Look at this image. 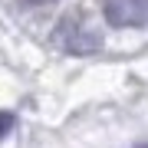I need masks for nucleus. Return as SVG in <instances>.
Segmentation results:
<instances>
[{"label": "nucleus", "mask_w": 148, "mask_h": 148, "mask_svg": "<svg viewBox=\"0 0 148 148\" xmlns=\"http://www.w3.org/2000/svg\"><path fill=\"white\" fill-rule=\"evenodd\" d=\"M102 13H106L109 27L132 30V27L148 23V0H106Z\"/></svg>", "instance_id": "f03ea898"}, {"label": "nucleus", "mask_w": 148, "mask_h": 148, "mask_svg": "<svg viewBox=\"0 0 148 148\" xmlns=\"http://www.w3.org/2000/svg\"><path fill=\"white\" fill-rule=\"evenodd\" d=\"M13 125H16L13 112H0V142H3V138L10 135V132H13Z\"/></svg>", "instance_id": "7ed1b4c3"}, {"label": "nucleus", "mask_w": 148, "mask_h": 148, "mask_svg": "<svg viewBox=\"0 0 148 148\" xmlns=\"http://www.w3.org/2000/svg\"><path fill=\"white\" fill-rule=\"evenodd\" d=\"M135 148H148V142H142V145H135Z\"/></svg>", "instance_id": "39448f33"}, {"label": "nucleus", "mask_w": 148, "mask_h": 148, "mask_svg": "<svg viewBox=\"0 0 148 148\" xmlns=\"http://www.w3.org/2000/svg\"><path fill=\"white\" fill-rule=\"evenodd\" d=\"M53 43L69 56H89V53H99L102 49V33L89 20H82L79 13H69V16H63L56 23Z\"/></svg>", "instance_id": "f257e3e1"}, {"label": "nucleus", "mask_w": 148, "mask_h": 148, "mask_svg": "<svg viewBox=\"0 0 148 148\" xmlns=\"http://www.w3.org/2000/svg\"><path fill=\"white\" fill-rule=\"evenodd\" d=\"M30 3H53V0H30Z\"/></svg>", "instance_id": "20e7f679"}]
</instances>
